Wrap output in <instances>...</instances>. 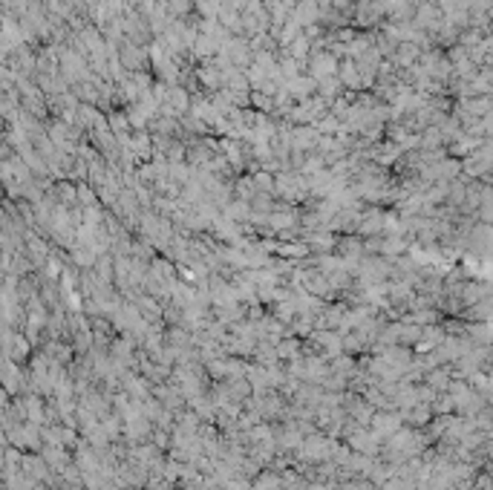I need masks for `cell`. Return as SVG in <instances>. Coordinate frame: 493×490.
I'll return each mask as SVG.
<instances>
[{
  "instance_id": "6da1fadb",
  "label": "cell",
  "mask_w": 493,
  "mask_h": 490,
  "mask_svg": "<svg viewBox=\"0 0 493 490\" xmlns=\"http://www.w3.org/2000/svg\"><path fill=\"white\" fill-rule=\"evenodd\" d=\"M335 73H338V58L332 55V52H314L312 64H309V78L323 81V78L335 75Z\"/></svg>"
}]
</instances>
